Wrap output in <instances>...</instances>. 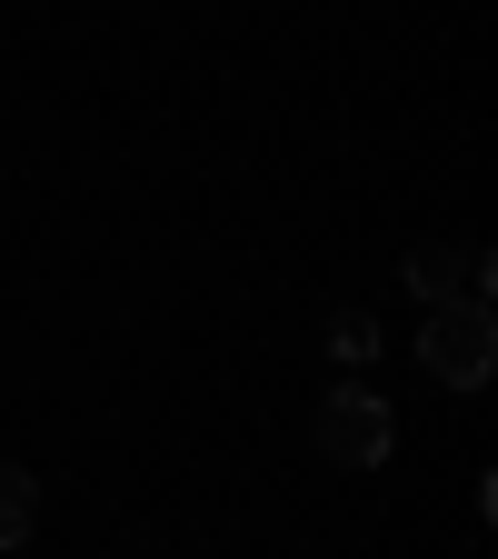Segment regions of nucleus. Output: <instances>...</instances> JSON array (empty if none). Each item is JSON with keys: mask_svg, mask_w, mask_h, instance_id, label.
I'll list each match as a JSON object with an SVG mask.
<instances>
[{"mask_svg": "<svg viewBox=\"0 0 498 559\" xmlns=\"http://www.w3.org/2000/svg\"><path fill=\"white\" fill-rule=\"evenodd\" d=\"M31 530H40V479L0 460V549H31Z\"/></svg>", "mask_w": 498, "mask_h": 559, "instance_id": "7ed1b4c3", "label": "nucleus"}, {"mask_svg": "<svg viewBox=\"0 0 498 559\" xmlns=\"http://www.w3.org/2000/svg\"><path fill=\"white\" fill-rule=\"evenodd\" d=\"M309 440H319L329 469H379V460L399 450V419H389V400H379L369 380H339V390L319 400V419H309Z\"/></svg>", "mask_w": 498, "mask_h": 559, "instance_id": "f03ea898", "label": "nucleus"}, {"mask_svg": "<svg viewBox=\"0 0 498 559\" xmlns=\"http://www.w3.org/2000/svg\"><path fill=\"white\" fill-rule=\"evenodd\" d=\"M329 349H339L349 370H369V360H379V320H369V310H339V320H329Z\"/></svg>", "mask_w": 498, "mask_h": 559, "instance_id": "20e7f679", "label": "nucleus"}, {"mask_svg": "<svg viewBox=\"0 0 498 559\" xmlns=\"http://www.w3.org/2000/svg\"><path fill=\"white\" fill-rule=\"evenodd\" d=\"M418 370H429L439 390H488V370H498V310L488 300H439L429 320H418Z\"/></svg>", "mask_w": 498, "mask_h": 559, "instance_id": "f257e3e1", "label": "nucleus"}]
</instances>
